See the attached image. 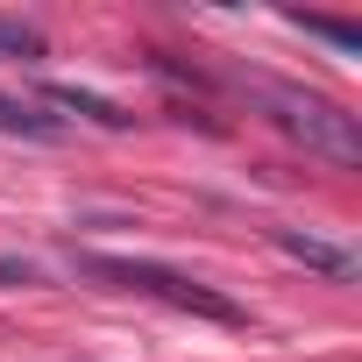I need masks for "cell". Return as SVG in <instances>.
Here are the masks:
<instances>
[{
    "instance_id": "obj_1",
    "label": "cell",
    "mask_w": 362,
    "mask_h": 362,
    "mask_svg": "<svg viewBox=\"0 0 362 362\" xmlns=\"http://www.w3.org/2000/svg\"><path fill=\"white\" fill-rule=\"evenodd\" d=\"M291 142H305L313 156H327V163H341V170H355L362 163V128H355V114L341 107V100H327V93H313V86H291V78H270V71H228Z\"/></svg>"
},
{
    "instance_id": "obj_2",
    "label": "cell",
    "mask_w": 362,
    "mask_h": 362,
    "mask_svg": "<svg viewBox=\"0 0 362 362\" xmlns=\"http://www.w3.org/2000/svg\"><path fill=\"white\" fill-rule=\"evenodd\" d=\"M78 270H86V277H107V284H121V291H149V298H163V305H177V313L242 327V305H235V298H221L214 284H199V277H185V270H163V263H149V256H93V249H86Z\"/></svg>"
},
{
    "instance_id": "obj_3",
    "label": "cell",
    "mask_w": 362,
    "mask_h": 362,
    "mask_svg": "<svg viewBox=\"0 0 362 362\" xmlns=\"http://www.w3.org/2000/svg\"><path fill=\"white\" fill-rule=\"evenodd\" d=\"M270 242H277L291 263H305V270H320V277H334V284L355 277V249H341V242H320V235H298V228H270Z\"/></svg>"
},
{
    "instance_id": "obj_4",
    "label": "cell",
    "mask_w": 362,
    "mask_h": 362,
    "mask_svg": "<svg viewBox=\"0 0 362 362\" xmlns=\"http://www.w3.org/2000/svg\"><path fill=\"white\" fill-rule=\"evenodd\" d=\"M43 100L50 107H64V114H78V121H93V128H135V114L128 107H114V100H100V93H86V86H43Z\"/></svg>"
},
{
    "instance_id": "obj_5",
    "label": "cell",
    "mask_w": 362,
    "mask_h": 362,
    "mask_svg": "<svg viewBox=\"0 0 362 362\" xmlns=\"http://www.w3.org/2000/svg\"><path fill=\"white\" fill-rule=\"evenodd\" d=\"M0 135H22V142H64V121H57V114H43L36 100L0 93Z\"/></svg>"
},
{
    "instance_id": "obj_6",
    "label": "cell",
    "mask_w": 362,
    "mask_h": 362,
    "mask_svg": "<svg viewBox=\"0 0 362 362\" xmlns=\"http://www.w3.org/2000/svg\"><path fill=\"white\" fill-rule=\"evenodd\" d=\"M284 22H291V29H305V36H320V43H334L341 57H355V50H362V29H355V22H327V15H284Z\"/></svg>"
},
{
    "instance_id": "obj_7",
    "label": "cell",
    "mask_w": 362,
    "mask_h": 362,
    "mask_svg": "<svg viewBox=\"0 0 362 362\" xmlns=\"http://www.w3.org/2000/svg\"><path fill=\"white\" fill-rule=\"evenodd\" d=\"M0 57H43V36L15 15H0Z\"/></svg>"
}]
</instances>
